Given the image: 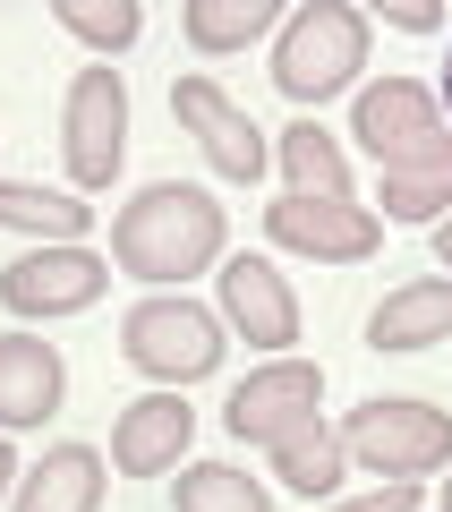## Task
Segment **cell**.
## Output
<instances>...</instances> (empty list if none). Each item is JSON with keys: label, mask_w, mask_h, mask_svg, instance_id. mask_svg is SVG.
Instances as JSON below:
<instances>
[{"label": "cell", "mask_w": 452, "mask_h": 512, "mask_svg": "<svg viewBox=\"0 0 452 512\" xmlns=\"http://www.w3.org/2000/svg\"><path fill=\"white\" fill-rule=\"evenodd\" d=\"M350 137L376 163V205L384 222H410V231H435L452 214V120L444 94L418 86V77H376L359 86V111H350Z\"/></svg>", "instance_id": "6da1fadb"}, {"label": "cell", "mask_w": 452, "mask_h": 512, "mask_svg": "<svg viewBox=\"0 0 452 512\" xmlns=\"http://www.w3.org/2000/svg\"><path fill=\"white\" fill-rule=\"evenodd\" d=\"M222 256H231V214H222L214 188L197 180H145L137 197L111 214V265L137 282H154V291H171V282L188 274H214Z\"/></svg>", "instance_id": "7a4b0ae2"}, {"label": "cell", "mask_w": 452, "mask_h": 512, "mask_svg": "<svg viewBox=\"0 0 452 512\" xmlns=\"http://www.w3.org/2000/svg\"><path fill=\"white\" fill-rule=\"evenodd\" d=\"M367 69V9L359 0H299L273 35V86L299 111H325L333 94H350Z\"/></svg>", "instance_id": "3957f363"}, {"label": "cell", "mask_w": 452, "mask_h": 512, "mask_svg": "<svg viewBox=\"0 0 452 512\" xmlns=\"http://www.w3.org/2000/svg\"><path fill=\"white\" fill-rule=\"evenodd\" d=\"M222 308H197V299H180V291H154V299H137V308L120 316V359L137 367V376H154V384H197V376H214L222 367Z\"/></svg>", "instance_id": "277c9868"}, {"label": "cell", "mask_w": 452, "mask_h": 512, "mask_svg": "<svg viewBox=\"0 0 452 512\" xmlns=\"http://www.w3.org/2000/svg\"><path fill=\"white\" fill-rule=\"evenodd\" d=\"M342 444L376 478H435L452 470V410L418 402V393H376L342 419Z\"/></svg>", "instance_id": "5b68a950"}, {"label": "cell", "mask_w": 452, "mask_h": 512, "mask_svg": "<svg viewBox=\"0 0 452 512\" xmlns=\"http://www.w3.org/2000/svg\"><path fill=\"white\" fill-rule=\"evenodd\" d=\"M60 154H69L77 188H111L128 163V77L111 60L69 77V103H60Z\"/></svg>", "instance_id": "8992f818"}, {"label": "cell", "mask_w": 452, "mask_h": 512, "mask_svg": "<svg viewBox=\"0 0 452 512\" xmlns=\"http://www.w3.org/2000/svg\"><path fill=\"white\" fill-rule=\"evenodd\" d=\"M111 291V256H94L86 239H43L18 265H0V308L26 316V325H52V316H86Z\"/></svg>", "instance_id": "52a82bcc"}, {"label": "cell", "mask_w": 452, "mask_h": 512, "mask_svg": "<svg viewBox=\"0 0 452 512\" xmlns=\"http://www.w3.org/2000/svg\"><path fill=\"white\" fill-rule=\"evenodd\" d=\"M265 239L290 256H316V265H359V256L384 248V214L359 197H273L265 205Z\"/></svg>", "instance_id": "ba28073f"}, {"label": "cell", "mask_w": 452, "mask_h": 512, "mask_svg": "<svg viewBox=\"0 0 452 512\" xmlns=\"http://www.w3.org/2000/svg\"><path fill=\"white\" fill-rule=\"evenodd\" d=\"M316 402H325V367H316V359H290V350H282V359H265L256 376L231 384L222 427H231L239 444H265V453H273L290 427H308V419H316Z\"/></svg>", "instance_id": "9c48e42d"}, {"label": "cell", "mask_w": 452, "mask_h": 512, "mask_svg": "<svg viewBox=\"0 0 452 512\" xmlns=\"http://www.w3.org/2000/svg\"><path fill=\"white\" fill-rule=\"evenodd\" d=\"M171 111H180V128L205 146V163L222 171V180H239V188H256L265 180V163H273V146H265V128L248 120V111L231 103V94L214 86V77H171Z\"/></svg>", "instance_id": "30bf717a"}, {"label": "cell", "mask_w": 452, "mask_h": 512, "mask_svg": "<svg viewBox=\"0 0 452 512\" xmlns=\"http://www.w3.org/2000/svg\"><path fill=\"white\" fill-rule=\"evenodd\" d=\"M214 291H222V325H231L248 350L282 359V350L299 342V291H290V274L273 265V256H222Z\"/></svg>", "instance_id": "8fae6325"}, {"label": "cell", "mask_w": 452, "mask_h": 512, "mask_svg": "<svg viewBox=\"0 0 452 512\" xmlns=\"http://www.w3.org/2000/svg\"><path fill=\"white\" fill-rule=\"evenodd\" d=\"M188 436H197V410L180 402V384L137 393V402H120V419H111V470L120 478H163V470H180Z\"/></svg>", "instance_id": "7c38bea8"}, {"label": "cell", "mask_w": 452, "mask_h": 512, "mask_svg": "<svg viewBox=\"0 0 452 512\" xmlns=\"http://www.w3.org/2000/svg\"><path fill=\"white\" fill-rule=\"evenodd\" d=\"M69 393V359L60 342L43 333H0V436H18V427H43Z\"/></svg>", "instance_id": "4fadbf2b"}, {"label": "cell", "mask_w": 452, "mask_h": 512, "mask_svg": "<svg viewBox=\"0 0 452 512\" xmlns=\"http://www.w3.org/2000/svg\"><path fill=\"white\" fill-rule=\"evenodd\" d=\"M452 342V274H418L367 308V350H435Z\"/></svg>", "instance_id": "5bb4252c"}, {"label": "cell", "mask_w": 452, "mask_h": 512, "mask_svg": "<svg viewBox=\"0 0 452 512\" xmlns=\"http://www.w3.org/2000/svg\"><path fill=\"white\" fill-rule=\"evenodd\" d=\"M94 504H103V453L94 444H52L35 470H18L9 512H94Z\"/></svg>", "instance_id": "9a60e30c"}, {"label": "cell", "mask_w": 452, "mask_h": 512, "mask_svg": "<svg viewBox=\"0 0 452 512\" xmlns=\"http://www.w3.org/2000/svg\"><path fill=\"white\" fill-rule=\"evenodd\" d=\"M282 18H290V0H180L188 52H205V60H222V52H248V43H265Z\"/></svg>", "instance_id": "2e32d148"}, {"label": "cell", "mask_w": 452, "mask_h": 512, "mask_svg": "<svg viewBox=\"0 0 452 512\" xmlns=\"http://www.w3.org/2000/svg\"><path fill=\"white\" fill-rule=\"evenodd\" d=\"M342 470H350V444H342V427H325V419L290 427V436L273 444V478H282L290 495H308V504H325V495L342 487Z\"/></svg>", "instance_id": "e0dca14e"}, {"label": "cell", "mask_w": 452, "mask_h": 512, "mask_svg": "<svg viewBox=\"0 0 452 512\" xmlns=\"http://www.w3.org/2000/svg\"><path fill=\"white\" fill-rule=\"evenodd\" d=\"M0 231H35V239H86L94 205L77 188H43V180H0Z\"/></svg>", "instance_id": "ac0fdd59"}, {"label": "cell", "mask_w": 452, "mask_h": 512, "mask_svg": "<svg viewBox=\"0 0 452 512\" xmlns=\"http://www.w3.org/2000/svg\"><path fill=\"white\" fill-rule=\"evenodd\" d=\"M282 171H290V188H299V197H350V154H342V137H333L325 120H308V111H299V120L282 128Z\"/></svg>", "instance_id": "d6986e66"}, {"label": "cell", "mask_w": 452, "mask_h": 512, "mask_svg": "<svg viewBox=\"0 0 452 512\" xmlns=\"http://www.w3.org/2000/svg\"><path fill=\"white\" fill-rule=\"evenodd\" d=\"M171 504L180 512H273V495H265V478L231 470V461H188L171 478Z\"/></svg>", "instance_id": "ffe728a7"}, {"label": "cell", "mask_w": 452, "mask_h": 512, "mask_svg": "<svg viewBox=\"0 0 452 512\" xmlns=\"http://www.w3.org/2000/svg\"><path fill=\"white\" fill-rule=\"evenodd\" d=\"M52 18L111 60V52H128V43L145 35V0H52Z\"/></svg>", "instance_id": "44dd1931"}, {"label": "cell", "mask_w": 452, "mask_h": 512, "mask_svg": "<svg viewBox=\"0 0 452 512\" xmlns=\"http://www.w3.org/2000/svg\"><path fill=\"white\" fill-rule=\"evenodd\" d=\"M367 18H384V26H401V35H435L444 26V0H359Z\"/></svg>", "instance_id": "7402d4cb"}, {"label": "cell", "mask_w": 452, "mask_h": 512, "mask_svg": "<svg viewBox=\"0 0 452 512\" xmlns=\"http://www.w3.org/2000/svg\"><path fill=\"white\" fill-rule=\"evenodd\" d=\"M427 504V487L418 478H384L376 495H350V504H316V512H418Z\"/></svg>", "instance_id": "603a6c76"}, {"label": "cell", "mask_w": 452, "mask_h": 512, "mask_svg": "<svg viewBox=\"0 0 452 512\" xmlns=\"http://www.w3.org/2000/svg\"><path fill=\"white\" fill-rule=\"evenodd\" d=\"M18 470H26V461H18V444L0 436V495H18Z\"/></svg>", "instance_id": "cb8c5ba5"}, {"label": "cell", "mask_w": 452, "mask_h": 512, "mask_svg": "<svg viewBox=\"0 0 452 512\" xmlns=\"http://www.w3.org/2000/svg\"><path fill=\"white\" fill-rule=\"evenodd\" d=\"M427 239H435V265H444V274H452V214H444V222H435V231H427Z\"/></svg>", "instance_id": "d4e9b609"}, {"label": "cell", "mask_w": 452, "mask_h": 512, "mask_svg": "<svg viewBox=\"0 0 452 512\" xmlns=\"http://www.w3.org/2000/svg\"><path fill=\"white\" fill-rule=\"evenodd\" d=\"M435 94H444V111H452V52H444V77H435Z\"/></svg>", "instance_id": "484cf974"}, {"label": "cell", "mask_w": 452, "mask_h": 512, "mask_svg": "<svg viewBox=\"0 0 452 512\" xmlns=\"http://www.w3.org/2000/svg\"><path fill=\"white\" fill-rule=\"evenodd\" d=\"M444 512H452V478H444Z\"/></svg>", "instance_id": "4316f807"}]
</instances>
